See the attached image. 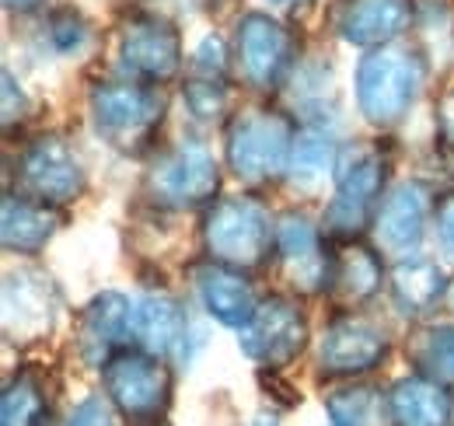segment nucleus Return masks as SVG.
<instances>
[{"label":"nucleus","instance_id":"obj_32","mask_svg":"<svg viewBox=\"0 0 454 426\" xmlns=\"http://www.w3.org/2000/svg\"><path fill=\"white\" fill-rule=\"evenodd\" d=\"M67 426H115L113 402H109L106 395H88V398H81V402L74 406Z\"/></svg>","mask_w":454,"mask_h":426},{"label":"nucleus","instance_id":"obj_37","mask_svg":"<svg viewBox=\"0 0 454 426\" xmlns=\"http://www.w3.org/2000/svg\"><path fill=\"white\" fill-rule=\"evenodd\" d=\"M248 426H280V416L277 413H259Z\"/></svg>","mask_w":454,"mask_h":426},{"label":"nucleus","instance_id":"obj_36","mask_svg":"<svg viewBox=\"0 0 454 426\" xmlns=\"http://www.w3.org/2000/svg\"><path fill=\"white\" fill-rule=\"evenodd\" d=\"M43 0H4V11L7 14H28V11H39Z\"/></svg>","mask_w":454,"mask_h":426},{"label":"nucleus","instance_id":"obj_13","mask_svg":"<svg viewBox=\"0 0 454 426\" xmlns=\"http://www.w3.org/2000/svg\"><path fill=\"white\" fill-rule=\"evenodd\" d=\"M273 263L284 283L297 297H325L333 272V241L304 210H286L277 217V248Z\"/></svg>","mask_w":454,"mask_h":426},{"label":"nucleus","instance_id":"obj_38","mask_svg":"<svg viewBox=\"0 0 454 426\" xmlns=\"http://www.w3.org/2000/svg\"><path fill=\"white\" fill-rule=\"evenodd\" d=\"M444 304L454 312V276H451V287H448V301H444Z\"/></svg>","mask_w":454,"mask_h":426},{"label":"nucleus","instance_id":"obj_29","mask_svg":"<svg viewBox=\"0 0 454 426\" xmlns=\"http://www.w3.org/2000/svg\"><path fill=\"white\" fill-rule=\"evenodd\" d=\"M412 32H416V43H423L427 36H437L434 56H441L444 63L454 59V4L451 0H412Z\"/></svg>","mask_w":454,"mask_h":426},{"label":"nucleus","instance_id":"obj_11","mask_svg":"<svg viewBox=\"0 0 454 426\" xmlns=\"http://www.w3.org/2000/svg\"><path fill=\"white\" fill-rule=\"evenodd\" d=\"M14 182H18V193L67 210L70 203H77L84 196L88 171H84V161L77 154V147L67 137L39 133L35 140H28L21 147Z\"/></svg>","mask_w":454,"mask_h":426},{"label":"nucleus","instance_id":"obj_10","mask_svg":"<svg viewBox=\"0 0 454 426\" xmlns=\"http://www.w3.org/2000/svg\"><path fill=\"white\" fill-rule=\"evenodd\" d=\"M392 353V335L381 321L360 308L333 312L318 335V377L353 381L378 371Z\"/></svg>","mask_w":454,"mask_h":426},{"label":"nucleus","instance_id":"obj_18","mask_svg":"<svg viewBox=\"0 0 454 426\" xmlns=\"http://www.w3.org/2000/svg\"><path fill=\"white\" fill-rule=\"evenodd\" d=\"M133 319H137V301H129L119 290H102L91 297L77 321V353L88 367H102L113 353L133 343Z\"/></svg>","mask_w":454,"mask_h":426},{"label":"nucleus","instance_id":"obj_1","mask_svg":"<svg viewBox=\"0 0 454 426\" xmlns=\"http://www.w3.org/2000/svg\"><path fill=\"white\" fill-rule=\"evenodd\" d=\"M430 77V56L416 39H398L378 50H364L353 74V95L360 115L374 130H395L416 106Z\"/></svg>","mask_w":454,"mask_h":426},{"label":"nucleus","instance_id":"obj_6","mask_svg":"<svg viewBox=\"0 0 454 426\" xmlns=\"http://www.w3.org/2000/svg\"><path fill=\"white\" fill-rule=\"evenodd\" d=\"M185 43L178 25L154 7H129L115 21V74L168 88L185 74Z\"/></svg>","mask_w":454,"mask_h":426},{"label":"nucleus","instance_id":"obj_23","mask_svg":"<svg viewBox=\"0 0 454 426\" xmlns=\"http://www.w3.org/2000/svg\"><path fill=\"white\" fill-rule=\"evenodd\" d=\"M185 339H189V312L178 297L158 290V294H144L137 301V319H133L137 346L168 360L185 350Z\"/></svg>","mask_w":454,"mask_h":426},{"label":"nucleus","instance_id":"obj_25","mask_svg":"<svg viewBox=\"0 0 454 426\" xmlns=\"http://www.w3.org/2000/svg\"><path fill=\"white\" fill-rule=\"evenodd\" d=\"M340 164V144L322 122H304L297 126L294 137V154H290V171L286 178L301 189H318L325 178H336Z\"/></svg>","mask_w":454,"mask_h":426},{"label":"nucleus","instance_id":"obj_15","mask_svg":"<svg viewBox=\"0 0 454 426\" xmlns=\"http://www.w3.org/2000/svg\"><path fill=\"white\" fill-rule=\"evenodd\" d=\"M231 84H234V59L231 46L217 32H207L192 50L182 74V102L189 115L203 126L231 122Z\"/></svg>","mask_w":454,"mask_h":426},{"label":"nucleus","instance_id":"obj_8","mask_svg":"<svg viewBox=\"0 0 454 426\" xmlns=\"http://www.w3.org/2000/svg\"><path fill=\"white\" fill-rule=\"evenodd\" d=\"M234 81L255 95H277L297 70V36L273 11H245L231 36Z\"/></svg>","mask_w":454,"mask_h":426},{"label":"nucleus","instance_id":"obj_27","mask_svg":"<svg viewBox=\"0 0 454 426\" xmlns=\"http://www.w3.org/2000/svg\"><path fill=\"white\" fill-rule=\"evenodd\" d=\"M409 360L416 364V374L444 384L454 391V321L441 325H419L405 343Z\"/></svg>","mask_w":454,"mask_h":426},{"label":"nucleus","instance_id":"obj_28","mask_svg":"<svg viewBox=\"0 0 454 426\" xmlns=\"http://www.w3.org/2000/svg\"><path fill=\"white\" fill-rule=\"evenodd\" d=\"M333 426H395L388 395L374 384H346L325 398Z\"/></svg>","mask_w":454,"mask_h":426},{"label":"nucleus","instance_id":"obj_16","mask_svg":"<svg viewBox=\"0 0 454 426\" xmlns=\"http://www.w3.org/2000/svg\"><path fill=\"white\" fill-rule=\"evenodd\" d=\"M329 28L360 53L388 46L412 32V0H329Z\"/></svg>","mask_w":454,"mask_h":426},{"label":"nucleus","instance_id":"obj_7","mask_svg":"<svg viewBox=\"0 0 454 426\" xmlns=\"http://www.w3.org/2000/svg\"><path fill=\"white\" fill-rule=\"evenodd\" d=\"M102 395L129 426H161L175 398V371L144 346H122L102 367Z\"/></svg>","mask_w":454,"mask_h":426},{"label":"nucleus","instance_id":"obj_4","mask_svg":"<svg viewBox=\"0 0 454 426\" xmlns=\"http://www.w3.org/2000/svg\"><path fill=\"white\" fill-rule=\"evenodd\" d=\"M388 168L392 154L381 144H356L340 151L333 196L322 213V231L329 241L367 238L374 213L388 193Z\"/></svg>","mask_w":454,"mask_h":426},{"label":"nucleus","instance_id":"obj_19","mask_svg":"<svg viewBox=\"0 0 454 426\" xmlns=\"http://www.w3.org/2000/svg\"><path fill=\"white\" fill-rule=\"evenodd\" d=\"M59 315L57 283L39 269L7 272L4 280V332L11 339H39L53 332Z\"/></svg>","mask_w":454,"mask_h":426},{"label":"nucleus","instance_id":"obj_31","mask_svg":"<svg viewBox=\"0 0 454 426\" xmlns=\"http://www.w3.org/2000/svg\"><path fill=\"white\" fill-rule=\"evenodd\" d=\"M32 115V102L25 95V88L14 81V74L4 67V133L11 137L14 133V122L21 126L25 119Z\"/></svg>","mask_w":454,"mask_h":426},{"label":"nucleus","instance_id":"obj_30","mask_svg":"<svg viewBox=\"0 0 454 426\" xmlns=\"http://www.w3.org/2000/svg\"><path fill=\"white\" fill-rule=\"evenodd\" d=\"M46 43L57 56H77L91 46V21L70 7V4H59L46 14Z\"/></svg>","mask_w":454,"mask_h":426},{"label":"nucleus","instance_id":"obj_5","mask_svg":"<svg viewBox=\"0 0 454 426\" xmlns=\"http://www.w3.org/2000/svg\"><path fill=\"white\" fill-rule=\"evenodd\" d=\"M203 248L207 259L245 272L270 266L277 248V217L255 193L217 196L203 213Z\"/></svg>","mask_w":454,"mask_h":426},{"label":"nucleus","instance_id":"obj_34","mask_svg":"<svg viewBox=\"0 0 454 426\" xmlns=\"http://www.w3.org/2000/svg\"><path fill=\"white\" fill-rule=\"evenodd\" d=\"M434 234H437V245L448 256V263H454V193L441 196L434 207Z\"/></svg>","mask_w":454,"mask_h":426},{"label":"nucleus","instance_id":"obj_20","mask_svg":"<svg viewBox=\"0 0 454 426\" xmlns=\"http://www.w3.org/2000/svg\"><path fill=\"white\" fill-rule=\"evenodd\" d=\"M192 283H196V297L207 308V315L227 328H245L259 308L255 283L238 266L203 259L192 266Z\"/></svg>","mask_w":454,"mask_h":426},{"label":"nucleus","instance_id":"obj_33","mask_svg":"<svg viewBox=\"0 0 454 426\" xmlns=\"http://www.w3.org/2000/svg\"><path fill=\"white\" fill-rule=\"evenodd\" d=\"M434 133H437V144L444 147V154L454 158V84L441 88V95L434 102Z\"/></svg>","mask_w":454,"mask_h":426},{"label":"nucleus","instance_id":"obj_22","mask_svg":"<svg viewBox=\"0 0 454 426\" xmlns=\"http://www.w3.org/2000/svg\"><path fill=\"white\" fill-rule=\"evenodd\" d=\"M448 287H451V276L444 272L441 263H434L427 256L395 259V266L388 269L392 304L398 308V315H405V319L430 315L437 304L448 301Z\"/></svg>","mask_w":454,"mask_h":426},{"label":"nucleus","instance_id":"obj_2","mask_svg":"<svg viewBox=\"0 0 454 426\" xmlns=\"http://www.w3.org/2000/svg\"><path fill=\"white\" fill-rule=\"evenodd\" d=\"M88 115L95 133L126 158H144L158 147V133L168 115L165 88L129 77H98L88 88Z\"/></svg>","mask_w":454,"mask_h":426},{"label":"nucleus","instance_id":"obj_3","mask_svg":"<svg viewBox=\"0 0 454 426\" xmlns=\"http://www.w3.org/2000/svg\"><path fill=\"white\" fill-rule=\"evenodd\" d=\"M297 119L277 106L238 108L224 130V164L248 189L284 182L290 171Z\"/></svg>","mask_w":454,"mask_h":426},{"label":"nucleus","instance_id":"obj_39","mask_svg":"<svg viewBox=\"0 0 454 426\" xmlns=\"http://www.w3.org/2000/svg\"><path fill=\"white\" fill-rule=\"evenodd\" d=\"M147 4H158V0H147Z\"/></svg>","mask_w":454,"mask_h":426},{"label":"nucleus","instance_id":"obj_12","mask_svg":"<svg viewBox=\"0 0 454 426\" xmlns=\"http://www.w3.org/2000/svg\"><path fill=\"white\" fill-rule=\"evenodd\" d=\"M311 343V325L297 297L270 294L259 301L255 315L245 328H238V346L241 353L266 367V371H284L290 367Z\"/></svg>","mask_w":454,"mask_h":426},{"label":"nucleus","instance_id":"obj_17","mask_svg":"<svg viewBox=\"0 0 454 426\" xmlns=\"http://www.w3.org/2000/svg\"><path fill=\"white\" fill-rule=\"evenodd\" d=\"M381 287H388V266L374 241H333V272L325 297L336 304V312L364 308L381 294Z\"/></svg>","mask_w":454,"mask_h":426},{"label":"nucleus","instance_id":"obj_14","mask_svg":"<svg viewBox=\"0 0 454 426\" xmlns=\"http://www.w3.org/2000/svg\"><path fill=\"white\" fill-rule=\"evenodd\" d=\"M434 207H437L434 193L416 178L388 185L381 207L374 213V224H371V241L378 245V252L385 259L419 256L427 227L434 224Z\"/></svg>","mask_w":454,"mask_h":426},{"label":"nucleus","instance_id":"obj_9","mask_svg":"<svg viewBox=\"0 0 454 426\" xmlns=\"http://www.w3.org/2000/svg\"><path fill=\"white\" fill-rule=\"evenodd\" d=\"M221 193V161L203 140H175L158 147L144 175V196L158 210L210 207Z\"/></svg>","mask_w":454,"mask_h":426},{"label":"nucleus","instance_id":"obj_35","mask_svg":"<svg viewBox=\"0 0 454 426\" xmlns=\"http://www.w3.org/2000/svg\"><path fill=\"white\" fill-rule=\"evenodd\" d=\"M266 4H270L273 14H301V11H308L315 0H266Z\"/></svg>","mask_w":454,"mask_h":426},{"label":"nucleus","instance_id":"obj_24","mask_svg":"<svg viewBox=\"0 0 454 426\" xmlns=\"http://www.w3.org/2000/svg\"><path fill=\"white\" fill-rule=\"evenodd\" d=\"M392 406V423L395 426H451L454 423V398L444 384L412 374L395 381L388 391Z\"/></svg>","mask_w":454,"mask_h":426},{"label":"nucleus","instance_id":"obj_21","mask_svg":"<svg viewBox=\"0 0 454 426\" xmlns=\"http://www.w3.org/2000/svg\"><path fill=\"white\" fill-rule=\"evenodd\" d=\"M63 224V210L50 207V203H39L18 189H7L4 193V210H0V241H4V252L11 256H39L53 234Z\"/></svg>","mask_w":454,"mask_h":426},{"label":"nucleus","instance_id":"obj_26","mask_svg":"<svg viewBox=\"0 0 454 426\" xmlns=\"http://www.w3.org/2000/svg\"><path fill=\"white\" fill-rule=\"evenodd\" d=\"M50 395L39 367H21L7 377L0 395V426H46Z\"/></svg>","mask_w":454,"mask_h":426}]
</instances>
